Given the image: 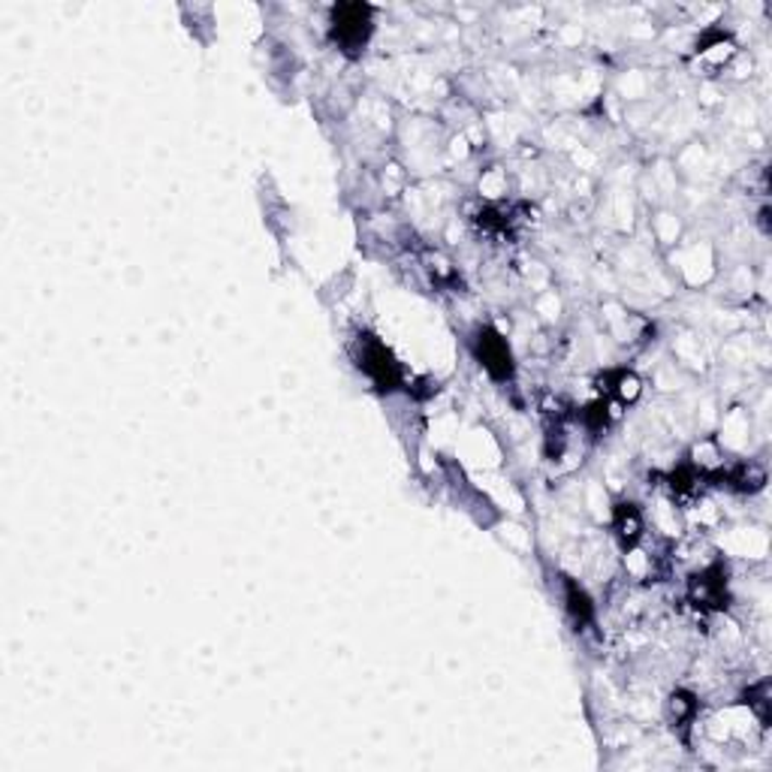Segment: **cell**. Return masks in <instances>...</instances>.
Here are the masks:
<instances>
[{
    "mask_svg": "<svg viewBox=\"0 0 772 772\" xmlns=\"http://www.w3.org/2000/svg\"><path fill=\"white\" fill-rule=\"evenodd\" d=\"M613 528H616L618 541L625 550L637 546V541L643 538V514L637 510V504H618L613 514Z\"/></svg>",
    "mask_w": 772,
    "mask_h": 772,
    "instance_id": "4",
    "label": "cell"
},
{
    "mask_svg": "<svg viewBox=\"0 0 772 772\" xmlns=\"http://www.w3.org/2000/svg\"><path fill=\"white\" fill-rule=\"evenodd\" d=\"M474 353L477 360H480V365H486V372L492 374V377H498V381H507V377H514V360H510V348H507V341H504L502 335L495 333V329H480L474 338Z\"/></svg>",
    "mask_w": 772,
    "mask_h": 772,
    "instance_id": "3",
    "label": "cell"
},
{
    "mask_svg": "<svg viewBox=\"0 0 772 772\" xmlns=\"http://www.w3.org/2000/svg\"><path fill=\"white\" fill-rule=\"evenodd\" d=\"M372 27V10L360 7V3L338 7L333 13V39L341 46V52L357 55L360 49H365Z\"/></svg>",
    "mask_w": 772,
    "mask_h": 772,
    "instance_id": "1",
    "label": "cell"
},
{
    "mask_svg": "<svg viewBox=\"0 0 772 772\" xmlns=\"http://www.w3.org/2000/svg\"><path fill=\"white\" fill-rule=\"evenodd\" d=\"M360 369L369 377H372L374 384H377V389H396V386L401 384V369L399 362L393 360V353L377 341V338H372V335H365V338H360Z\"/></svg>",
    "mask_w": 772,
    "mask_h": 772,
    "instance_id": "2",
    "label": "cell"
}]
</instances>
